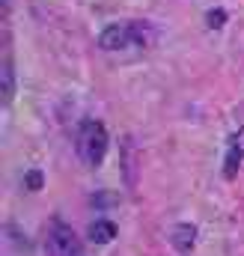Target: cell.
Here are the masks:
<instances>
[{
  "label": "cell",
  "mask_w": 244,
  "mask_h": 256,
  "mask_svg": "<svg viewBox=\"0 0 244 256\" xmlns=\"http://www.w3.org/2000/svg\"><path fill=\"white\" fill-rule=\"evenodd\" d=\"M155 27L146 21H125V24H110L102 30L98 45L104 51H120L125 45H152L155 42Z\"/></svg>",
  "instance_id": "6da1fadb"
},
{
  "label": "cell",
  "mask_w": 244,
  "mask_h": 256,
  "mask_svg": "<svg viewBox=\"0 0 244 256\" xmlns=\"http://www.w3.org/2000/svg\"><path fill=\"white\" fill-rule=\"evenodd\" d=\"M108 152V128L98 120H86L78 131V155L86 167H98Z\"/></svg>",
  "instance_id": "7a4b0ae2"
},
{
  "label": "cell",
  "mask_w": 244,
  "mask_h": 256,
  "mask_svg": "<svg viewBox=\"0 0 244 256\" xmlns=\"http://www.w3.org/2000/svg\"><path fill=\"white\" fill-rule=\"evenodd\" d=\"M48 254L51 256H84V248H80L74 230L62 218H54L51 226H48Z\"/></svg>",
  "instance_id": "3957f363"
},
{
  "label": "cell",
  "mask_w": 244,
  "mask_h": 256,
  "mask_svg": "<svg viewBox=\"0 0 244 256\" xmlns=\"http://www.w3.org/2000/svg\"><path fill=\"white\" fill-rule=\"evenodd\" d=\"M242 167H244V128H238L236 137L230 140V149H226V158H224V176L236 179Z\"/></svg>",
  "instance_id": "277c9868"
},
{
  "label": "cell",
  "mask_w": 244,
  "mask_h": 256,
  "mask_svg": "<svg viewBox=\"0 0 244 256\" xmlns=\"http://www.w3.org/2000/svg\"><path fill=\"white\" fill-rule=\"evenodd\" d=\"M15 92H18V84H15V60H12V54H3V72H0V102H3V108L12 104Z\"/></svg>",
  "instance_id": "5b68a950"
},
{
  "label": "cell",
  "mask_w": 244,
  "mask_h": 256,
  "mask_svg": "<svg viewBox=\"0 0 244 256\" xmlns=\"http://www.w3.org/2000/svg\"><path fill=\"white\" fill-rule=\"evenodd\" d=\"M196 226L194 224H173V230H170V244L179 250V254H190L194 248H196Z\"/></svg>",
  "instance_id": "8992f818"
},
{
  "label": "cell",
  "mask_w": 244,
  "mask_h": 256,
  "mask_svg": "<svg viewBox=\"0 0 244 256\" xmlns=\"http://www.w3.org/2000/svg\"><path fill=\"white\" fill-rule=\"evenodd\" d=\"M116 232H120V226H116L114 220H108V218L92 220V224H90V230H86L90 242H96V244H110V242L116 238Z\"/></svg>",
  "instance_id": "52a82bcc"
},
{
  "label": "cell",
  "mask_w": 244,
  "mask_h": 256,
  "mask_svg": "<svg viewBox=\"0 0 244 256\" xmlns=\"http://www.w3.org/2000/svg\"><path fill=\"white\" fill-rule=\"evenodd\" d=\"M224 24H226V12L224 9H208L206 12V27L208 30H220Z\"/></svg>",
  "instance_id": "ba28073f"
},
{
  "label": "cell",
  "mask_w": 244,
  "mask_h": 256,
  "mask_svg": "<svg viewBox=\"0 0 244 256\" xmlns=\"http://www.w3.org/2000/svg\"><path fill=\"white\" fill-rule=\"evenodd\" d=\"M24 185H27V191H42V188H45L42 170H27V173H24Z\"/></svg>",
  "instance_id": "9c48e42d"
},
{
  "label": "cell",
  "mask_w": 244,
  "mask_h": 256,
  "mask_svg": "<svg viewBox=\"0 0 244 256\" xmlns=\"http://www.w3.org/2000/svg\"><path fill=\"white\" fill-rule=\"evenodd\" d=\"M90 202H92V206H114V202H116V196H114V194H92V196H90Z\"/></svg>",
  "instance_id": "30bf717a"
}]
</instances>
